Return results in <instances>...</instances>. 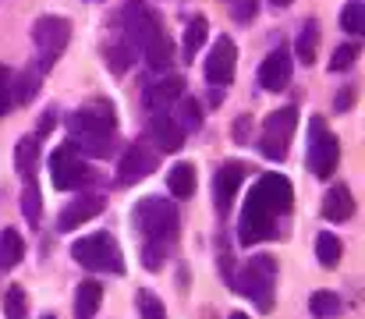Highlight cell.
<instances>
[{
    "mask_svg": "<svg viewBox=\"0 0 365 319\" xmlns=\"http://www.w3.org/2000/svg\"><path fill=\"white\" fill-rule=\"evenodd\" d=\"M316 255H319V266L334 270V266L341 263V255H344L341 238H337V234H330V231H323V234L316 238Z\"/></svg>",
    "mask_w": 365,
    "mask_h": 319,
    "instance_id": "27",
    "label": "cell"
},
{
    "mask_svg": "<svg viewBox=\"0 0 365 319\" xmlns=\"http://www.w3.org/2000/svg\"><path fill=\"white\" fill-rule=\"evenodd\" d=\"M71 255H75L86 270H96V273H124L121 245H118L110 234H89V238L75 241V245H71Z\"/></svg>",
    "mask_w": 365,
    "mask_h": 319,
    "instance_id": "5",
    "label": "cell"
},
{
    "mask_svg": "<svg viewBox=\"0 0 365 319\" xmlns=\"http://www.w3.org/2000/svg\"><path fill=\"white\" fill-rule=\"evenodd\" d=\"M53 124H57V113H53V110H46V113L39 117V131H36V135H46Z\"/></svg>",
    "mask_w": 365,
    "mask_h": 319,
    "instance_id": "39",
    "label": "cell"
},
{
    "mask_svg": "<svg viewBox=\"0 0 365 319\" xmlns=\"http://www.w3.org/2000/svg\"><path fill=\"white\" fill-rule=\"evenodd\" d=\"M149 138H153L163 153H178V149L185 146V131H181L178 117L167 113V110H156V113L149 117Z\"/></svg>",
    "mask_w": 365,
    "mask_h": 319,
    "instance_id": "14",
    "label": "cell"
},
{
    "mask_svg": "<svg viewBox=\"0 0 365 319\" xmlns=\"http://www.w3.org/2000/svg\"><path fill=\"white\" fill-rule=\"evenodd\" d=\"M14 163H18V174H21V178H36V167H39V138H21L18 149H14Z\"/></svg>",
    "mask_w": 365,
    "mask_h": 319,
    "instance_id": "26",
    "label": "cell"
},
{
    "mask_svg": "<svg viewBox=\"0 0 365 319\" xmlns=\"http://www.w3.org/2000/svg\"><path fill=\"white\" fill-rule=\"evenodd\" d=\"M341 309H344V302H341V295H334V291H316L312 302H309V313L316 319H337Z\"/></svg>",
    "mask_w": 365,
    "mask_h": 319,
    "instance_id": "28",
    "label": "cell"
},
{
    "mask_svg": "<svg viewBox=\"0 0 365 319\" xmlns=\"http://www.w3.org/2000/svg\"><path fill=\"white\" fill-rule=\"evenodd\" d=\"M4 313H7V319H25V291H21V288H11V291H7Z\"/></svg>",
    "mask_w": 365,
    "mask_h": 319,
    "instance_id": "35",
    "label": "cell"
},
{
    "mask_svg": "<svg viewBox=\"0 0 365 319\" xmlns=\"http://www.w3.org/2000/svg\"><path fill=\"white\" fill-rule=\"evenodd\" d=\"M167 248H170V245L145 241V248H142V263H145L149 270H160V266H163V255H167Z\"/></svg>",
    "mask_w": 365,
    "mask_h": 319,
    "instance_id": "36",
    "label": "cell"
},
{
    "mask_svg": "<svg viewBox=\"0 0 365 319\" xmlns=\"http://www.w3.org/2000/svg\"><path fill=\"white\" fill-rule=\"evenodd\" d=\"M21 213H25V223L29 227H39V220H43V199H39L36 178H21Z\"/></svg>",
    "mask_w": 365,
    "mask_h": 319,
    "instance_id": "25",
    "label": "cell"
},
{
    "mask_svg": "<svg viewBox=\"0 0 365 319\" xmlns=\"http://www.w3.org/2000/svg\"><path fill=\"white\" fill-rule=\"evenodd\" d=\"M294 128H298V110H294V106H280V110H273V113L266 117V124H262V138H259L262 156H266V160H284Z\"/></svg>",
    "mask_w": 365,
    "mask_h": 319,
    "instance_id": "8",
    "label": "cell"
},
{
    "mask_svg": "<svg viewBox=\"0 0 365 319\" xmlns=\"http://www.w3.org/2000/svg\"><path fill=\"white\" fill-rule=\"evenodd\" d=\"M39 79H43V71L36 64L25 68L18 79H11V103H32L39 93Z\"/></svg>",
    "mask_w": 365,
    "mask_h": 319,
    "instance_id": "22",
    "label": "cell"
},
{
    "mask_svg": "<svg viewBox=\"0 0 365 319\" xmlns=\"http://www.w3.org/2000/svg\"><path fill=\"white\" fill-rule=\"evenodd\" d=\"M167 192L174 199H192L195 196V167L192 163H174L167 171Z\"/></svg>",
    "mask_w": 365,
    "mask_h": 319,
    "instance_id": "21",
    "label": "cell"
},
{
    "mask_svg": "<svg viewBox=\"0 0 365 319\" xmlns=\"http://www.w3.org/2000/svg\"><path fill=\"white\" fill-rule=\"evenodd\" d=\"M50 181H53V188L71 192V188H78L82 181H89V167L78 160V153H75L71 146H61V149H53V156H50Z\"/></svg>",
    "mask_w": 365,
    "mask_h": 319,
    "instance_id": "9",
    "label": "cell"
},
{
    "mask_svg": "<svg viewBox=\"0 0 365 319\" xmlns=\"http://www.w3.org/2000/svg\"><path fill=\"white\" fill-rule=\"evenodd\" d=\"M118 171H121V181L124 185H131V181H142V178H149L153 171H156V153L149 149V146H128L121 156V163H118Z\"/></svg>",
    "mask_w": 365,
    "mask_h": 319,
    "instance_id": "16",
    "label": "cell"
},
{
    "mask_svg": "<svg viewBox=\"0 0 365 319\" xmlns=\"http://www.w3.org/2000/svg\"><path fill=\"white\" fill-rule=\"evenodd\" d=\"M291 71H294V61H291V54L280 46V50H273V54L262 57V64H259V86H262L266 93H280V89L291 82Z\"/></svg>",
    "mask_w": 365,
    "mask_h": 319,
    "instance_id": "13",
    "label": "cell"
},
{
    "mask_svg": "<svg viewBox=\"0 0 365 319\" xmlns=\"http://www.w3.org/2000/svg\"><path fill=\"white\" fill-rule=\"evenodd\" d=\"M68 43H71V21L68 18H61V14H43V18H36V25H32V46H36V68L39 71H50L57 61H61V54L68 50Z\"/></svg>",
    "mask_w": 365,
    "mask_h": 319,
    "instance_id": "4",
    "label": "cell"
},
{
    "mask_svg": "<svg viewBox=\"0 0 365 319\" xmlns=\"http://www.w3.org/2000/svg\"><path fill=\"white\" fill-rule=\"evenodd\" d=\"M11 110V71L0 64V117Z\"/></svg>",
    "mask_w": 365,
    "mask_h": 319,
    "instance_id": "38",
    "label": "cell"
},
{
    "mask_svg": "<svg viewBox=\"0 0 365 319\" xmlns=\"http://www.w3.org/2000/svg\"><path fill=\"white\" fill-rule=\"evenodd\" d=\"M231 284L245 298H252V305H259V313H269L273 309V291H277V259L273 255H252Z\"/></svg>",
    "mask_w": 365,
    "mask_h": 319,
    "instance_id": "2",
    "label": "cell"
},
{
    "mask_svg": "<svg viewBox=\"0 0 365 319\" xmlns=\"http://www.w3.org/2000/svg\"><path fill=\"white\" fill-rule=\"evenodd\" d=\"M142 54H145V64L153 68V71H170V61H174V46H170V39H167V32L163 29H156L149 39H145V46H142Z\"/></svg>",
    "mask_w": 365,
    "mask_h": 319,
    "instance_id": "18",
    "label": "cell"
},
{
    "mask_svg": "<svg viewBox=\"0 0 365 319\" xmlns=\"http://www.w3.org/2000/svg\"><path fill=\"white\" fill-rule=\"evenodd\" d=\"M235 68H238V46H235V39L220 36V39L213 43L210 57H206V79H210L213 86H231Z\"/></svg>",
    "mask_w": 365,
    "mask_h": 319,
    "instance_id": "11",
    "label": "cell"
},
{
    "mask_svg": "<svg viewBox=\"0 0 365 319\" xmlns=\"http://www.w3.org/2000/svg\"><path fill=\"white\" fill-rule=\"evenodd\" d=\"M185 96V82L178 79V75H163V79H156V82H149L145 89H142V103L149 113H156V110H167V106L174 103V100H181Z\"/></svg>",
    "mask_w": 365,
    "mask_h": 319,
    "instance_id": "15",
    "label": "cell"
},
{
    "mask_svg": "<svg viewBox=\"0 0 365 319\" xmlns=\"http://www.w3.org/2000/svg\"><path fill=\"white\" fill-rule=\"evenodd\" d=\"M227 319H248V316H245V313H231V316H227Z\"/></svg>",
    "mask_w": 365,
    "mask_h": 319,
    "instance_id": "42",
    "label": "cell"
},
{
    "mask_svg": "<svg viewBox=\"0 0 365 319\" xmlns=\"http://www.w3.org/2000/svg\"><path fill=\"white\" fill-rule=\"evenodd\" d=\"M273 4H277V7H287V4H291V0H273Z\"/></svg>",
    "mask_w": 365,
    "mask_h": 319,
    "instance_id": "43",
    "label": "cell"
},
{
    "mask_svg": "<svg viewBox=\"0 0 365 319\" xmlns=\"http://www.w3.org/2000/svg\"><path fill=\"white\" fill-rule=\"evenodd\" d=\"M131 220H135V227L142 231L145 241L170 245V241L178 238V210H174V203H167V199H160V196H145V199L135 206Z\"/></svg>",
    "mask_w": 365,
    "mask_h": 319,
    "instance_id": "3",
    "label": "cell"
},
{
    "mask_svg": "<svg viewBox=\"0 0 365 319\" xmlns=\"http://www.w3.org/2000/svg\"><path fill=\"white\" fill-rule=\"evenodd\" d=\"M178 124H181V131H195V128L202 124V106L195 103L192 96L181 100V121H178Z\"/></svg>",
    "mask_w": 365,
    "mask_h": 319,
    "instance_id": "33",
    "label": "cell"
},
{
    "mask_svg": "<svg viewBox=\"0 0 365 319\" xmlns=\"http://www.w3.org/2000/svg\"><path fill=\"white\" fill-rule=\"evenodd\" d=\"M316 43H319V29H316V21H309V25L302 29V36H298L294 57H298L302 64H312V61H316Z\"/></svg>",
    "mask_w": 365,
    "mask_h": 319,
    "instance_id": "31",
    "label": "cell"
},
{
    "mask_svg": "<svg viewBox=\"0 0 365 319\" xmlns=\"http://www.w3.org/2000/svg\"><path fill=\"white\" fill-rule=\"evenodd\" d=\"M21 255H25L21 234H18L14 227H4V231H0V270L18 266V263H21Z\"/></svg>",
    "mask_w": 365,
    "mask_h": 319,
    "instance_id": "24",
    "label": "cell"
},
{
    "mask_svg": "<svg viewBox=\"0 0 365 319\" xmlns=\"http://www.w3.org/2000/svg\"><path fill=\"white\" fill-rule=\"evenodd\" d=\"M43 319H53V316H43Z\"/></svg>",
    "mask_w": 365,
    "mask_h": 319,
    "instance_id": "44",
    "label": "cell"
},
{
    "mask_svg": "<svg viewBox=\"0 0 365 319\" xmlns=\"http://www.w3.org/2000/svg\"><path fill=\"white\" fill-rule=\"evenodd\" d=\"M231 14L235 21H252L259 14V0H231Z\"/></svg>",
    "mask_w": 365,
    "mask_h": 319,
    "instance_id": "37",
    "label": "cell"
},
{
    "mask_svg": "<svg viewBox=\"0 0 365 319\" xmlns=\"http://www.w3.org/2000/svg\"><path fill=\"white\" fill-rule=\"evenodd\" d=\"M68 146L75 153H86V156H110L114 135H68Z\"/></svg>",
    "mask_w": 365,
    "mask_h": 319,
    "instance_id": "23",
    "label": "cell"
},
{
    "mask_svg": "<svg viewBox=\"0 0 365 319\" xmlns=\"http://www.w3.org/2000/svg\"><path fill=\"white\" fill-rule=\"evenodd\" d=\"M348 103H351V93H341V100H337V110H348Z\"/></svg>",
    "mask_w": 365,
    "mask_h": 319,
    "instance_id": "41",
    "label": "cell"
},
{
    "mask_svg": "<svg viewBox=\"0 0 365 319\" xmlns=\"http://www.w3.org/2000/svg\"><path fill=\"white\" fill-rule=\"evenodd\" d=\"M118 117L110 103H96V106H82L68 117V135H114Z\"/></svg>",
    "mask_w": 365,
    "mask_h": 319,
    "instance_id": "10",
    "label": "cell"
},
{
    "mask_svg": "<svg viewBox=\"0 0 365 319\" xmlns=\"http://www.w3.org/2000/svg\"><path fill=\"white\" fill-rule=\"evenodd\" d=\"M323 216L341 223V220H351L355 216V199H351V188L348 185H334L323 199Z\"/></svg>",
    "mask_w": 365,
    "mask_h": 319,
    "instance_id": "19",
    "label": "cell"
},
{
    "mask_svg": "<svg viewBox=\"0 0 365 319\" xmlns=\"http://www.w3.org/2000/svg\"><path fill=\"white\" fill-rule=\"evenodd\" d=\"M100 213H103V196H78L68 210L57 216V231H61V234H68V231H75V227L89 223L93 216H100Z\"/></svg>",
    "mask_w": 365,
    "mask_h": 319,
    "instance_id": "17",
    "label": "cell"
},
{
    "mask_svg": "<svg viewBox=\"0 0 365 319\" xmlns=\"http://www.w3.org/2000/svg\"><path fill=\"white\" fill-rule=\"evenodd\" d=\"M206 36H210L206 18H192V21H188V29H185V61H195V54L202 50Z\"/></svg>",
    "mask_w": 365,
    "mask_h": 319,
    "instance_id": "29",
    "label": "cell"
},
{
    "mask_svg": "<svg viewBox=\"0 0 365 319\" xmlns=\"http://www.w3.org/2000/svg\"><path fill=\"white\" fill-rule=\"evenodd\" d=\"M359 43H344V46H337V54H334V61H330V71H344V68H351L355 61H359Z\"/></svg>",
    "mask_w": 365,
    "mask_h": 319,
    "instance_id": "34",
    "label": "cell"
},
{
    "mask_svg": "<svg viewBox=\"0 0 365 319\" xmlns=\"http://www.w3.org/2000/svg\"><path fill=\"white\" fill-rule=\"evenodd\" d=\"M341 29L351 32V36H362L365 32V4L362 0H348L344 11H341Z\"/></svg>",
    "mask_w": 365,
    "mask_h": 319,
    "instance_id": "30",
    "label": "cell"
},
{
    "mask_svg": "<svg viewBox=\"0 0 365 319\" xmlns=\"http://www.w3.org/2000/svg\"><path fill=\"white\" fill-rule=\"evenodd\" d=\"M235 138H238V142H248V117H238V124H235Z\"/></svg>",
    "mask_w": 365,
    "mask_h": 319,
    "instance_id": "40",
    "label": "cell"
},
{
    "mask_svg": "<svg viewBox=\"0 0 365 319\" xmlns=\"http://www.w3.org/2000/svg\"><path fill=\"white\" fill-rule=\"evenodd\" d=\"M245 178H248V167H245V163H238V160L220 163V171H217V178H213V199H217V213H220V216L231 210V199L238 196Z\"/></svg>",
    "mask_w": 365,
    "mask_h": 319,
    "instance_id": "12",
    "label": "cell"
},
{
    "mask_svg": "<svg viewBox=\"0 0 365 319\" xmlns=\"http://www.w3.org/2000/svg\"><path fill=\"white\" fill-rule=\"evenodd\" d=\"M100 302H103V284H96V280H82L78 291H75V319H96Z\"/></svg>",
    "mask_w": 365,
    "mask_h": 319,
    "instance_id": "20",
    "label": "cell"
},
{
    "mask_svg": "<svg viewBox=\"0 0 365 319\" xmlns=\"http://www.w3.org/2000/svg\"><path fill=\"white\" fill-rule=\"evenodd\" d=\"M156 29H160L156 14H153L145 4L128 0V4H124V11H121V43H118V50H121L128 61H135V57H138V50L145 46V39H149Z\"/></svg>",
    "mask_w": 365,
    "mask_h": 319,
    "instance_id": "6",
    "label": "cell"
},
{
    "mask_svg": "<svg viewBox=\"0 0 365 319\" xmlns=\"http://www.w3.org/2000/svg\"><path fill=\"white\" fill-rule=\"evenodd\" d=\"M294 203V188L284 174H262L252 188V196L245 199V210H242V220H238V241L245 248L266 241L277 234V216L280 213L291 210Z\"/></svg>",
    "mask_w": 365,
    "mask_h": 319,
    "instance_id": "1",
    "label": "cell"
},
{
    "mask_svg": "<svg viewBox=\"0 0 365 319\" xmlns=\"http://www.w3.org/2000/svg\"><path fill=\"white\" fill-rule=\"evenodd\" d=\"M337 160H341L337 135H330L323 117H312L309 121V171L316 178H330L337 171Z\"/></svg>",
    "mask_w": 365,
    "mask_h": 319,
    "instance_id": "7",
    "label": "cell"
},
{
    "mask_svg": "<svg viewBox=\"0 0 365 319\" xmlns=\"http://www.w3.org/2000/svg\"><path fill=\"white\" fill-rule=\"evenodd\" d=\"M135 305H138V319H167L163 302H160L153 291H138V295H135Z\"/></svg>",
    "mask_w": 365,
    "mask_h": 319,
    "instance_id": "32",
    "label": "cell"
}]
</instances>
